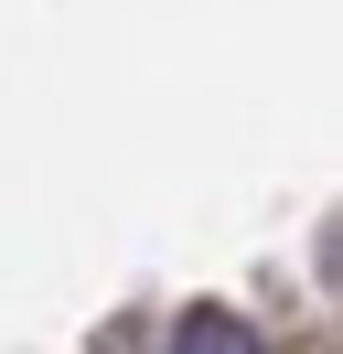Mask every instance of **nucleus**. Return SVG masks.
<instances>
[{
  "label": "nucleus",
  "instance_id": "1",
  "mask_svg": "<svg viewBox=\"0 0 343 354\" xmlns=\"http://www.w3.org/2000/svg\"><path fill=\"white\" fill-rule=\"evenodd\" d=\"M172 354H268V344H257L236 311H183V322H172Z\"/></svg>",
  "mask_w": 343,
  "mask_h": 354
}]
</instances>
